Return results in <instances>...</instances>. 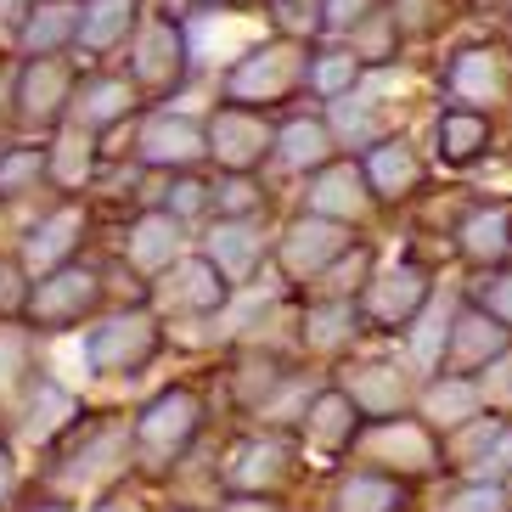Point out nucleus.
Returning a JSON list of instances; mask_svg holds the SVG:
<instances>
[{"mask_svg": "<svg viewBox=\"0 0 512 512\" xmlns=\"http://www.w3.org/2000/svg\"><path fill=\"white\" fill-rule=\"evenodd\" d=\"M299 79H304L299 51L293 46H265L231 74V96H242V102H276V96H287Z\"/></svg>", "mask_w": 512, "mask_h": 512, "instance_id": "nucleus-1", "label": "nucleus"}, {"mask_svg": "<svg viewBox=\"0 0 512 512\" xmlns=\"http://www.w3.org/2000/svg\"><path fill=\"white\" fill-rule=\"evenodd\" d=\"M192 428H197V400L181 389H169L164 400H152V411L141 417V451H147L152 462H169V456H181Z\"/></svg>", "mask_w": 512, "mask_h": 512, "instance_id": "nucleus-2", "label": "nucleus"}, {"mask_svg": "<svg viewBox=\"0 0 512 512\" xmlns=\"http://www.w3.org/2000/svg\"><path fill=\"white\" fill-rule=\"evenodd\" d=\"M344 220H332V214H316V220H299V226L287 231L282 242V265L293 276H321L332 259L344 254Z\"/></svg>", "mask_w": 512, "mask_h": 512, "instance_id": "nucleus-3", "label": "nucleus"}, {"mask_svg": "<svg viewBox=\"0 0 512 512\" xmlns=\"http://www.w3.org/2000/svg\"><path fill=\"white\" fill-rule=\"evenodd\" d=\"M428 299V282H422V271H411V265H394V271H383L372 282V293H366V310H372L383 327H400V321L417 316V304Z\"/></svg>", "mask_w": 512, "mask_h": 512, "instance_id": "nucleus-4", "label": "nucleus"}, {"mask_svg": "<svg viewBox=\"0 0 512 512\" xmlns=\"http://www.w3.org/2000/svg\"><path fill=\"white\" fill-rule=\"evenodd\" d=\"M209 147L220 152V158H226L231 169H248V164H259V152L271 147V136H265V124H259L254 113H242V107H226V113H214Z\"/></svg>", "mask_w": 512, "mask_h": 512, "instance_id": "nucleus-5", "label": "nucleus"}, {"mask_svg": "<svg viewBox=\"0 0 512 512\" xmlns=\"http://www.w3.org/2000/svg\"><path fill=\"white\" fill-rule=\"evenodd\" d=\"M366 175L355 164H338V169H321L316 186H310V209L316 214H332V220H355L366 214Z\"/></svg>", "mask_w": 512, "mask_h": 512, "instance_id": "nucleus-6", "label": "nucleus"}, {"mask_svg": "<svg viewBox=\"0 0 512 512\" xmlns=\"http://www.w3.org/2000/svg\"><path fill=\"white\" fill-rule=\"evenodd\" d=\"M152 344H158V332H152V321L147 316H119V321H107L102 327V338H96V361L102 366H141L152 355Z\"/></svg>", "mask_w": 512, "mask_h": 512, "instance_id": "nucleus-7", "label": "nucleus"}, {"mask_svg": "<svg viewBox=\"0 0 512 512\" xmlns=\"http://www.w3.org/2000/svg\"><path fill=\"white\" fill-rule=\"evenodd\" d=\"M141 152H147V164H192L209 152V136L192 119H152L147 136H141Z\"/></svg>", "mask_w": 512, "mask_h": 512, "instance_id": "nucleus-8", "label": "nucleus"}, {"mask_svg": "<svg viewBox=\"0 0 512 512\" xmlns=\"http://www.w3.org/2000/svg\"><path fill=\"white\" fill-rule=\"evenodd\" d=\"M96 304V276H85V271H62V276H51L40 293L29 299V310L40 321H74L79 310H91Z\"/></svg>", "mask_w": 512, "mask_h": 512, "instance_id": "nucleus-9", "label": "nucleus"}, {"mask_svg": "<svg viewBox=\"0 0 512 512\" xmlns=\"http://www.w3.org/2000/svg\"><path fill=\"white\" fill-rule=\"evenodd\" d=\"M451 349H456V361H462V366L501 361V349H507V321L490 316V310H479V316H456Z\"/></svg>", "mask_w": 512, "mask_h": 512, "instance_id": "nucleus-10", "label": "nucleus"}, {"mask_svg": "<svg viewBox=\"0 0 512 512\" xmlns=\"http://www.w3.org/2000/svg\"><path fill=\"white\" fill-rule=\"evenodd\" d=\"M349 400L372 417H394V411L406 406V377L394 372V366H361V372L349 377Z\"/></svg>", "mask_w": 512, "mask_h": 512, "instance_id": "nucleus-11", "label": "nucleus"}, {"mask_svg": "<svg viewBox=\"0 0 512 512\" xmlns=\"http://www.w3.org/2000/svg\"><path fill=\"white\" fill-rule=\"evenodd\" d=\"M383 96H338L332 102V130L349 141V147H377V136H383V124H389V113H383Z\"/></svg>", "mask_w": 512, "mask_h": 512, "instance_id": "nucleus-12", "label": "nucleus"}, {"mask_svg": "<svg viewBox=\"0 0 512 512\" xmlns=\"http://www.w3.org/2000/svg\"><path fill=\"white\" fill-rule=\"evenodd\" d=\"M479 383H467V377H439L434 389H428V400H422V411H428V422H439V428H462V422L479 417Z\"/></svg>", "mask_w": 512, "mask_h": 512, "instance_id": "nucleus-13", "label": "nucleus"}, {"mask_svg": "<svg viewBox=\"0 0 512 512\" xmlns=\"http://www.w3.org/2000/svg\"><path fill=\"white\" fill-rule=\"evenodd\" d=\"M451 91L467 96V102H490V96L507 91V74H501L496 51H462L451 68Z\"/></svg>", "mask_w": 512, "mask_h": 512, "instance_id": "nucleus-14", "label": "nucleus"}, {"mask_svg": "<svg viewBox=\"0 0 512 512\" xmlns=\"http://www.w3.org/2000/svg\"><path fill=\"white\" fill-rule=\"evenodd\" d=\"M209 259L220 265V276H248L259 259V231L248 220H226V226L209 237Z\"/></svg>", "mask_w": 512, "mask_h": 512, "instance_id": "nucleus-15", "label": "nucleus"}, {"mask_svg": "<svg viewBox=\"0 0 512 512\" xmlns=\"http://www.w3.org/2000/svg\"><path fill=\"white\" fill-rule=\"evenodd\" d=\"M276 152H282V164H293V169H321L327 152H332V136H327V124H316V119H293L282 136H276Z\"/></svg>", "mask_w": 512, "mask_h": 512, "instance_id": "nucleus-16", "label": "nucleus"}, {"mask_svg": "<svg viewBox=\"0 0 512 512\" xmlns=\"http://www.w3.org/2000/svg\"><path fill=\"white\" fill-rule=\"evenodd\" d=\"M220 293H226V287H220V265H181V271H175V287H164V299L175 304V310H209V304H220Z\"/></svg>", "mask_w": 512, "mask_h": 512, "instance_id": "nucleus-17", "label": "nucleus"}, {"mask_svg": "<svg viewBox=\"0 0 512 512\" xmlns=\"http://www.w3.org/2000/svg\"><path fill=\"white\" fill-rule=\"evenodd\" d=\"M512 248V214L507 209H484L462 226V254L467 259H501Z\"/></svg>", "mask_w": 512, "mask_h": 512, "instance_id": "nucleus-18", "label": "nucleus"}, {"mask_svg": "<svg viewBox=\"0 0 512 512\" xmlns=\"http://www.w3.org/2000/svg\"><path fill=\"white\" fill-rule=\"evenodd\" d=\"M175 248H181V237H175L169 214H147L136 226V237H130V259H136L141 271H164L169 259H175Z\"/></svg>", "mask_w": 512, "mask_h": 512, "instance_id": "nucleus-19", "label": "nucleus"}, {"mask_svg": "<svg viewBox=\"0 0 512 512\" xmlns=\"http://www.w3.org/2000/svg\"><path fill=\"white\" fill-rule=\"evenodd\" d=\"M175 68H181V34L169 29V23H152V29L141 34L136 74L152 79V85H164V79H175Z\"/></svg>", "mask_w": 512, "mask_h": 512, "instance_id": "nucleus-20", "label": "nucleus"}, {"mask_svg": "<svg viewBox=\"0 0 512 512\" xmlns=\"http://www.w3.org/2000/svg\"><path fill=\"white\" fill-rule=\"evenodd\" d=\"M366 175H372L377 192H389V197H406L411 186H417V158H411V147H400V141H389V147H377L372 152V164H366Z\"/></svg>", "mask_w": 512, "mask_h": 512, "instance_id": "nucleus-21", "label": "nucleus"}, {"mask_svg": "<svg viewBox=\"0 0 512 512\" xmlns=\"http://www.w3.org/2000/svg\"><path fill=\"white\" fill-rule=\"evenodd\" d=\"M434 141H439V152H445L451 164H467V158L490 141V124H484L479 113H445L439 130H434Z\"/></svg>", "mask_w": 512, "mask_h": 512, "instance_id": "nucleus-22", "label": "nucleus"}, {"mask_svg": "<svg viewBox=\"0 0 512 512\" xmlns=\"http://www.w3.org/2000/svg\"><path fill=\"white\" fill-rule=\"evenodd\" d=\"M62 91H68V68L62 62H34L29 79H23V113L29 119H51Z\"/></svg>", "mask_w": 512, "mask_h": 512, "instance_id": "nucleus-23", "label": "nucleus"}, {"mask_svg": "<svg viewBox=\"0 0 512 512\" xmlns=\"http://www.w3.org/2000/svg\"><path fill=\"white\" fill-rule=\"evenodd\" d=\"M400 507H406V490L389 479H372V473H361L338 490V512H400Z\"/></svg>", "mask_w": 512, "mask_h": 512, "instance_id": "nucleus-24", "label": "nucleus"}, {"mask_svg": "<svg viewBox=\"0 0 512 512\" xmlns=\"http://www.w3.org/2000/svg\"><path fill=\"white\" fill-rule=\"evenodd\" d=\"M74 29H79V6H68V0H51V6H40V12L29 17L23 40H29V51H57Z\"/></svg>", "mask_w": 512, "mask_h": 512, "instance_id": "nucleus-25", "label": "nucleus"}, {"mask_svg": "<svg viewBox=\"0 0 512 512\" xmlns=\"http://www.w3.org/2000/svg\"><path fill=\"white\" fill-rule=\"evenodd\" d=\"M451 327H456L451 310H428L422 316V327L411 332V366L417 372H439V355L451 349Z\"/></svg>", "mask_w": 512, "mask_h": 512, "instance_id": "nucleus-26", "label": "nucleus"}, {"mask_svg": "<svg viewBox=\"0 0 512 512\" xmlns=\"http://www.w3.org/2000/svg\"><path fill=\"white\" fill-rule=\"evenodd\" d=\"M355 400L349 394H321L316 400V411H310V439L316 445H344L349 439V428H355Z\"/></svg>", "mask_w": 512, "mask_h": 512, "instance_id": "nucleus-27", "label": "nucleus"}, {"mask_svg": "<svg viewBox=\"0 0 512 512\" xmlns=\"http://www.w3.org/2000/svg\"><path fill=\"white\" fill-rule=\"evenodd\" d=\"M74 231H79V214L74 209H62L57 220H46V226L34 231V242H29V265H34V271L57 265V259L74 248Z\"/></svg>", "mask_w": 512, "mask_h": 512, "instance_id": "nucleus-28", "label": "nucleus"}, {"mask_svg": "<svg viewBox=\"0 0 512 512\" xmlns=\"http://www.w3.org/2000/svg\"><path fill=\"white\" fill-rule=\"evenodd\" d=\"M349 338H355V310H349L344 299L321 304L316 316H310V344H316V349H344Z\"/></svg>", "mask_w": 512, "mask_h": 512, "instance_id": "nucleus-29", "label": "nucleus"}, {"mask_svg": "<svg viewBox=\"0 0 512 512\" xmlns=\"http://www.w3.org/2000/svg\"><path fill=\"white\" fill-rule=\"evenodd\" d=\"M377 456H406V467H428L434 462V451H428V434L422 428H406V422H394V428H383V434L372 439Z\"/></svg>", "mask_w": 512, "mask_h": 512, "instance_id": "nucleus-30", "label": "nucleus"}, {"mask_svg": "<svg viewBox=\"0 0 512 512\" xmlns=\"http://www.w3.org/2000/svg\"><path fill=\"white\" fill-rule=\"evenodd\" d=\"M130 12H136V0H96L91 17H85V40L91 46H113L130 29Z\"/></svg>", "mask_w": 512, "mask_h": 512, "instance_id": "nucleus-31", "label": "nucleus"}, {"mask_svg": "<svg viewBox=\"0 0 512 512\" xmlns=\"http://www.w3.org/2000/svg\"><path fill=\"white\" fill-rule=\"evenodd\" d=\"M124 107H130V85H124V79H102V85L85 91L79 119H85V124H107V119H119Z\"/></svg>", "mask_w": 512, "mask_h": 512, "instance_id": "nucleus-32", "label": "nucleus"}, {"mask_svg": "<svg viewBox=\"0 0 512 512\" xmlns=\"http://www.w3.org/2000/svg\"><path fill=\"white\" fill-rule=\"evenodd\" d=\"M310 79H316V91H327V96H344L355 79H361V57L355 51H327V57L310 68Z\"/></svg>", "mask_w": 512, "mask_h": 512, "instance_id": "nucleus-33", "label": "nucleus"}, {"mask_svg": "<svg viewBox=\"0 0 512 512\" xmlns=\"http://www.w3.org/2000/svg\"><path fill=\"white\" fill-rule=\"evenodd\" d=\"M68 411H74V400L46 383V389H40V400L29 406V434H51V428H62V417H68Z\"/></svg>", "mask_w": 512, "mask_h": 512, "instance_id": "nucleus-34", "label": "nucleus"}, {"mask_svg": "<svg viewBox=\"0 0 512 512\" xmlns=\"http://www.w3.org/2000/svg\"><path fill=\"white\" fill-rule=\"evenodd\" d=\"M501 507H507V496H501V484L473 479L467 490H456V496H451V507H445V512H501Z\"/></svg>", "mask_w": 512, "mask_h": 512, "instance_id": "nucleus-35", "label": "nucleus"}, {"mask_svg": "<svg viewBox=\"0 0 512 512\" xmlns=\"http://www.w3.org/2000/svg\"><path fill=\"white\" fill-rule=\"evenodd\" d=\"M501 473H512V428H496L490 451H479L473 462V479H501Z\"/></svg>", "mask_w": 512, "mask_h": 512, "instance_id": "nucleus-36", "label": "nucleus"}, {"mask_svg": "<svg viewBox=\"0 0 512 512\" xmlns=\"http://www.w3.org/2000/svg\"><path fill=\"white\" fill-rule=\"evenodd\" d=\"M85 169H91V141L68 136V141H62V152H57V175H62V181H79Z\"/></svg>", "mask_w": 512, "mask_h": 512, "instance_id": "nucleus-37", "label": "nucleus"}, {"mask_svg": "<svg viewBox=\"0 0 512 512\" xmlns=\"http://www.w3.org/2000/svg\"><path fill=\"white\" fill-rule=\"evenodd\" d=\"M372 17V0H327V23L332 29H361Z\"/></svg>", "mask_w": 512, "mask_h": 512, "instance_id": "nucleus-38", "label": "nucleus"}, {"mask_svg": "<svg viewBox=\"0 0 512 512\" xmlns=\"http://www.w3.org/2000/svg\"><path fill=\"white\" fill-rule=\"evenodd\" d=\"M29 175H40V158H34V152H17L12 164L0 169V192H17V186L29 181Z\"/></svg>", "mask_w": 512, "mask_h": 512, "instance_id": "nucleus-39", "label": "nucleus"}, {"mask_svg": "<svg viewBox=\"0 0 512 512\" xmlns=\"http://www.w3.org/2000/svg\"><path fill=\"white\" fill-rule=\"evenodd\" d=\"M484 310H490V316H501L512 327V276H496V282L484 287Z\"/></svg>", "mask_w": 512, "mask_h": 512, "instance_id": "nucleus-40", "label": "nucleus"}, {"mask_svg": "<svg viewBox=\"0 0 512 512\" xmlns=\"http://www.w3.org/2000/svg\"><path fill=\"white\" fill-rule=\"evenodd\" d=\"M220 203H226L231 214H242V209H248V203H254V186H248V181H231L226 192H220Z\"/></svg>", "mask_w": 512, "mask_h": 512, "instance_id": "nucleus-41", "label": "nucleus"}, {"mask_svg": "<svg viewBox=\"0 0 512 512\" xmlns=\"http://www.w3.org/2000/svg\"><path fill=\"white\" fill-rule=\"evenodd\" d=\"M175 209H181V214H192V209H203V186H197V181H186V186H175Z\"/></svg>", "mask_w": 512, "mask_h": 512, "instance_id": "nucleus-42", "label": "nucleus"}, {"mask_svg": "<svg viewBox=\"0 0 512 512\" xmlns=\"http://www.w3.org/2000/svg\"><path fill=\"white\" fill-rule=\"evenodd\" d=\"M17 355H23V349H17V338H0V377L17 372Z\"/></svg>", "mask_w": 512, "mask_h": 512, "instance_id": "nucleus-43", "label": "nucleus"}, {"mask_svg": "<svg viewBox=\"0 0 512 512\" xmlns=\"http://www.w3.org/2000/svg\"><path fill=\"white\" fill-rule=\"evenodd\" d=\"M6 490H12V467H6V456H0V501H6Z\"/></svg>", "mask_w": 512, "mask_h": 512, "instance_id": "nucleus-44", "label": "nucleus"}, {"mask_svg": "<svg viewBox=\"0 0 512 512\" xmlns=\"http://www.w3.org/2000/svg\"><path fill=\"white\" fill-rule=\"evenodd\" d=\"M231 512H276V507H265V501H237Z\"/></svg>", "mask_w": 512, "mask_h": 512, "instance_id": "nucleus-45", "label": "nucleus"}]
</instances>
